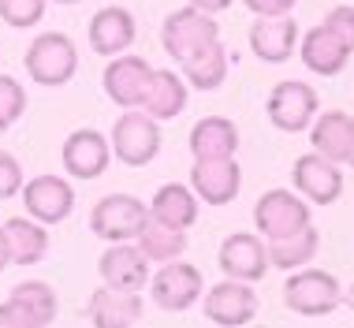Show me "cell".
Segmentation results:
<instances>
[{
  "label": "cell",
  "instance_id": "obj_36",
  "mask_svg": "<svg viewBox=\"0 0 354 328\" xmlns=\"http://www.w3.org/2000/svg\"><path fill=\"white\" fill-rule=\"evenodd\" d=\"M190 4L205 15H216V12H224V8H232V0H190Z\"/></svg>",
  "mask_w": 354,
  "mask_h": 328
},
{
  "label": "cell",
  "instance_id": "obj_22",
  "mask_svg": "<svg viewBox=\"0 0 354 328\" xmlns=\"http://www.w3.org/2000/svg\"><path fill=\"white\" fill-rule=\"evenodd\" d=\"M138 109L149 112L153 120H176L187 109V79L176 71H153Z\"/></svg>",
  "mask_w": 354,
  "mask_h": 328
},
{
  "label": "cell",
  "instance_id": "obj_39",
  "mask_svg": "<svg viewBox=\"0 0 354 328\" xmlns=\"http://www.w3.org/2000/svg\"><path fill=\"white\" fill-rule=\"evenodd\" d=\"M343 298H347V306H351V310H354V284L347 287V295H343Z\"/></svg>",
  "mask_w": 354,
  "mask_h": 328
},
{
  "label": "cell",
  "instance_id": "obj_27",
  "mask_svg": "<svg viewBox=\"0 0 354 328\" xmlns=\"http://www.w3.org/2000/svg\"><path fill=\"white\" fill-rule=\"evenodd\" d=\"M317 246H321L317 228L306 224L302 231H295V235H287V239H272V243H269V262H272L276 268H287V273H295V268H302V265L313 262Z\"/></svg>",
  "mask_w": 354,
  "mask_h": 328
},
{
  "label": "cell",
  "instance_id": "obj_17",
  "mask_svg": "<svg viewBox=\"0 0 354 328\" xmlns=\"http://www.w3.org/2000/svg\"><path fill=\"white\" fill-rule=\"evenodd\" d=\"M295 45H299V26H295L291 15H272V19L257 15V23L250 26V49L265 64L291 60Z\"/></svg>",
  "mask_w": 354,
  "mask_h": 328
},
{
  "label": "cell",
  "instance_id": "obj_15",
  "mask_svg": "<svg viewBox=\"0 0 354 328\" xmlns=\"http://www.w3.org/2000/svg\"><path fill=\"white\" fill-rule=\"evenodd\" d=\"M109 157H112V146L101 131L82 127V131H71L68 142H64V168H68V176H75V179L104 176Z\"/></svg>",
  "mask_w": 354,
  "mask_h": 328
},
{
  "label": "cell",
  "instance_id": "obj_11",
  "mask_svg": "<svg viewBox=\"0 0 354 328\" xmlns=\"http://www.w3.org/2000/svg\"><path fill=\"white\" fill-rule=\"evenodd\" d=\"M291 179L295 190L306 194L313 206H332L343 194V172L336 168V161L321 157V153H306V157L295 161Z\"/></svg>",
  "mask_w": 354,
  "mask_h": 328
},
{
  "label": "cell",
  "instance_id": "obj_23",
  "mask_svg": "<svg viewBox=\"0 0 354 328\" xmlns=\"http://www.w3.org/2000/svg\"><path fill=\"white\" fill-rule=\"evenodd\" d=\"M310 142H313V153L328 161H347L351 153V116L332 109V112H321L317 120L310 123Z\"/></svg>",
  "mask_w": 354,
  "mask_h": 328
},
{
  "label": "cell",
  "instance_id": "obj_26",
  "mask_svg": "<svg viewBox=\"0 0 354 328\" xmlns=\"http://www.w3.org/2000/svg\"><path fill=\"white\" fill-rule=\"evenodd\" d=\"M8 231V246H12V262L15 265H37L49 250V231L41 228V220H26V217H12L4 220Z\"/></svg>",
  "mask_w": 354,
  "mask_h": 328
},
{
  "label": "cell",
  "instance_id": "obj_2",
  "mask_svg": "<svg viewBox=\"0 0 354 328\" xmlns=\"http://www.w3.org/2000/svg\"><path fill=\"white\" fill-rule=\"evenodd\" d=\"M109 146H112V153H116L123 164L142 168V164H149L160 153V127H157V120H153L149 112L127 109L116 120V127H112Z\"/></svg>",
  "mask_w": 354,
  "mask_h": 328
},
{
  "label": "cell",
  "instance_id": "obj_34",
  "mask_svg": "<svg viewBox=\"0 0 354 328\" xmlns=\"http://www.w3.org/2000/svg\"><path fill=\"white\" fill-rule=\"evenodd\" d=\"M0 328H34V317L26 313L15 298H8V302L0 306Z\"/></svg>",
  "mask_w": 354,
  "mask_h": 328
},
{
  "label": "cell",
  "instance_id": "obj_14",
  "mask_svg": "<svg viewBox=\"0 0 354 328\" xmlns=\"http://www.w3.org/2000/svg\"><path fill=\"white\" fill-rule=\"evenodd\" d=\"M149 79H153V67L142 60V56L120 53V56H112L109 67H104V93L116 104H123V109H138Z\"/></svg>",
  "mask_w": 354,
  "mask_h": 328
},
{
  "label": "cell",
  "instance_id": "obj_19",
  "mask_svg": "<svg viewBox=\"0 0 354 328\" xmlns=\"http://www.w3.org/2000/svg\"><path fill=\"white\" fill-rule=\"evenodd\" d=\"M135 42V15L127 8H101L90 19V49L101 56H120Z\"/></svg>",
  "mask_w": 354,
  "mask_h": 328
},
{
  "label": "cell",
  "instance_id": "obj_12",
  "mask_svg": "<svg viewBox=\"0 0 354 328\" xmlns=\"http://www.w3.org/2000/svg\"><path fill=\"white\" fill-rule=\"evenodd\" d=\"M26 206V217L41 220V224H60L68 220L71 206H75V190L68 187V179H56V176H37L30 179L23 190H19Z\"/></svg>",
  "mask_w": 354,
  "mask_h": 328
},
{
  "label": "cell",
  "instance_id": "obj_28",
  "mask_svg": "<svg viewBox=\"0 0 354 328\" xmlns=\"http://www.w3.org/2000/svg\"><path fill=\"white\" fill-rule=\"evenodd\" d=\"M138 246L146 250L149 262H176L179 254H187V231L171 228L149 213L146 228L138 231Z\"/></svg>",
  "mask_w": 354,
  "mask_h": 328
},
{
  "label": "cell",
  "instance_id": "obj_16",
  "mask_svg": "<svg viewBox=\"0 0 354 328\" xmlns=\"http://www.w3.org/2000/svg\"><path fill=\"white\" fill-rule=\"evenodd\" d=\"M239 183H243V172H239L235 157L194 161V168H190V187H194V194L205 206H227V201H235Z\"/></svg>",
  "mask_w": 354,
  "mask_h": 328
},
{
  "label": "cell",
  "instance_id": "obj_4",
  "mask_svg": "<svg viewBox=\"0 0 354 328\" xmlns=\"http://www.w3.org/2000/svg\"><path fill=\"white\" fill-rule=\"evenodd\" d=\"M220 34L216 19L198 12L194 4L179 8V12H171L165 19V26H160V42H165V53L171 56L176 64H183L187 56H194L202 45H209L213 37Z\"/></svg>",
  "mask_w": 354,
  "mask_h": 328
},
{
  "label": "cell",
  "instance_id": "obj_6",
  "mask_svg": "<svg viewBox=\"0 0 354 328\" xmlns=\"http://www.w3.org/2000/svg\"><path fill=\"white\" fill-rule=\"evenodd\" d=\"M317 90L310 82H299V79H287L280 82L276 90L269 93V120L276 131H287V134H299L306 131L313 120H317Z\"/></svg>",
  "mask_w": 354,
  "mask_h": 328
},
{
  "label": "cell",
  "instance_id": "obj_3",
  "mask_svg": "<svg viewBox=\"0 0 354 328\" xmlns=\"http://www.w3.org/2000/svg\"><path fill=\"white\" fill-rule=\"evenodd\" d=\"M75 67H79V53L68 34L49 30L26 49V75L37 86H64L75 75Z\"/></svg>",
  "mask_w": 354,
  "mask_h": 328
},
{
  "label": "cell",
  "instance_id": "obj_9",
  "mask_svg": "<svg viewBox=\"0 0 354 328\" xmlns=\"http://www.w3.org/2000/svg\"><path fill=\"white\" fill-rule=\"evenodd\" d=\"M257 313V295L246 280H232L227 284H216L209 287L205 295V321H213L220 328H243L250 325Z\"/></svg>",
  "mask_w": 354,
  "mask_h": 328
},
{
  "label": "cell",
  "instance_id": "obj_25",
  "mask_svg": "<svg viewBox=\"0 0 354 328\" xmlns=\"http://www.w3.org/2000/svg\"><path fill=\"white\" fill-rule=\"evenodd\" d=\"M179 67H183L187 86H194V90H216L227 79V49L220 45V37H213L194 56H187Z\"/></svg>",
  "mask_w": 354,
  "mask_h": 328
},
{
  "label": "cell",
  "instance_id": "obj_5",
  "mask_svg": "<svg viewBox=\"0 0 354 328\" xmlns=\"http://www.w3.org/2000/svg\"><path fill=\"white\" fill-rule=\"evenodd\" d=\"M146 220H149V209L142 206L138 198L109 194L93 206L90 228H93V235L109 239V243H131V239H138V231L146 228Z\"/></svg>",
  "mask_w": 354,
  "mask_h": 328
},
{
  "label": "cell",
  "instance_id": "obj_21",
  "mask_svg": "<svg viewBox=\"0 0 354 328\" xmlns=\"http://www.w3.org/2000/svg\"><path fill=\"white\" fill-rule=\"evenodd\" d=\"M239 149V127L224 116H205L190 131V153L194 161H224Z\"/></svg>",
  "mask_w": 354,
  "mask_h": 328
},
{
  "label": "cell",
  "instance_id": "obj_38",
  "mask_svg": "<svg viewBox=\"0 0 354 328\" xmlns=\"http://www.w3.org/2000/svg\"><path fill=\"white\" fill-rule=\"evenodd\" d=\"M347 164H354V116H351V153H347Z\"/></svg>",
  "mask_w": 354,
  "mask_h": 328
},
{
  "label": "cell",
  "instance_id": "obj_31",
  "mask_svg": "<svg viewBox=\"0 0 354 328\" xmlns=\"http://www.w3.org/2000/svg\"><path fill=\"white\" fill-rule=\"evenodd\" d=\"M23 109H26L23 86H19L15 79H8V75H0V131L12 127L19 116H23Z\"/></svg>",
  "mask_w": 354,
  "mask_h": 328
},
{
  "label": "cell",
  "instance_id": "obj_20",
  "mask_svg": "<svg viewBox=\"0 0 354 328\" xmlns=\"http://www.w3.org/2000/svg\"><path fill=\"white\" fill-rule=\"evenodd\" d=\"M90 321L97 328H131L142 321V298L138 291H116V287H97L90 295Z\"/></svg>",
  "mask_w": 354,
  "mask_h": 328
},
{
  "label": "cell",
  "instance_id": "obj_24",
  "mask_svg": "<svg viewBox=\"0 0 354 328\" xmlns=\"http://www.w3.org/2000/svg\"><path fill=\"white\" fill-rule=\"evenodd\" d=\"M149 213L157 217V220H165V224H171V228L187 231L198 220V194H194V187H183V183H165V187L153 194Z\"/></svg>",
  "mask_w": 354,
  "mask_h": 328
},
{
  "label": "cell",
  "instance_id": "obj_32",
  "mask_svg": "<svg viewBox=\"0 0 354 328\" xmlns=\"http://www.w3.org/2000/svg\"><path fill=\"white\" fill-rule=\"evenodd\" d=\"M324 26H328L332 34H339V42L354 53V8H351V4L332 8V12L324 15Z\"/></svg>",
  "mask_w": 354,
  "mask_h": 328
},
{
  "label": "cell",
  "instance_id": "obj_30",
  "mask_svg": "<svg viewBox=\"0 0 354 328\" xmlns=\"http://www.w3.org/2000/svg\"><path fill=\"white\" fill-rule=\"evenodd\" d=\"M41 15H45V0H0V19L8 26H19V30L41 23Z\"/></svg>",
  "mask_w": 354,
  "mask_h": 328
},
{
  "label": "cell",
  "instance_id": "obj_13",
  "mask_svg": "<svg viewBox=\"0 0 354 328\" xmlns=\"http://www.w3.org/2000/svg\"><path fill=\"white\" fill-rule=\"evenodd\" d=\"M101 280L116 291H142L149 284V257L142 246H131V243H112L109 250L101 254Z\"/></svg>",
  "mask_w": 354,
  "mask_h": 328
},
{
  "label": "cell",
  "instance_id": "obj_10",
  "mask_svg": "<svg viewBox=\"0 0 354 328\" xmlns=\"http://www.w3.org/2000/svg\"><path fill=\"white\" fill-rule=\"evenodd\" d=\"M269 246L261 243V235H250V231H235V235H227L224 243H220V268H224V276L232 280H246V284H254V280H261L269 273Z\"/></svg>",
  "mask_w": 354,
  "mask_h": 328
},
{
  "label": "cell",
  "instance_id": "obj_33",
  "mask_svg": "<svg viewBox=\"0 0 354 328\" xmlns=\"http://www.w3.org/2000/svg\"><path fill=\"white\" fill-rule=\"evenodd\" d=\"M19 190H23V168L12 153H0V201L15 198Z\"/></svg>",
  "mask_w": 354,
  "mask_h": 328
},
{
  "label": "cell",
  "instance_id": "obj_29",
  "mask_svg": "<svg viewBox=\"0 0 354 328\" xmlns=\"http://www.w3.org/2000/svg\"><path fill=\"white\" fill-rule=\"evenodd\" d=\"M12 298L34 317V328H45V325L56 321V291H53L49 284H41V280H26V284H15Z\"/></svg>",
  "mask_w": 354,
  "mask_h": 328
},
{
  "label": "cell",
  "instance_id": "obj_7",
  "mask_svg": "<svg viewBox=\"0 0 354 328\" xmlns=\"http://www.w3.org/2000/svg\"><path fill=\"white\" fill-rule=\"evenodd\" d=\"M254 224L269 243L272 239H287L310 224V206L299 194H291V190H269L254 206Z\"/></svg>",
  "mask_w": 354,
  "mask_h": 328
},
{
  "label": "cell",
  "instance_id": "obj_8",
  "mask_svg": "<svg viewBox=\"0 0 354 328\" xmlns=\"http://www.w3.org/2000/svg\"><path fill=\"white\" fill-rule=\"evenodd\" d=\"M202 287H205L202 273H198L190 262H179V257L176 262H165V268L149 280L153 302H157L160 310H168V313L190 310V306L202 298Z\"/></svg>",
  "mask_w": 354,
  "mask_h": 328
},
{
  "label": "cell",
  "instance_id": "obj_35",
  "mask_svg": "<svg viewBox=\"0 0 354 328\" xmlns=\"http://www.w3.org/2000/svg\"><path fill=\"white\" fill-rule=\"evenodd\" d=\"M246 8H250L254 15H265V19H272V15H287L295 8V0H243Z\"/></svg>",
  "mask_w": 354,
  "mask_h": 328
},
{
  "label": "cell",
  "instance_id": "obj_1",
  "mask_svg": "<svg viewBox=\"0 0 354 328\" xmlns=\"http://www.w3.org/2000/svg\"><path fill=\"white\" fill-rule=\"evenodd\" d=\"M283 302L302 317H324L343 302V287L324 268H302L283 284Z\"/></svg>",
  "mask_w": 354,
  "mask_h": 328
},
{
  "label": "cell",
  "instance_id": "obj_37",
  "mask_svg": "<svg viewBox=\"0 0 354 328\" xmlns=\"http://www.w3.org/2000/svg\"><path fill=\"white\" fill-rule=\"evenodd\" d=\"M8 265H12V246H8V231L0 228V273H4Z\"/></svg>",
  "mask_w": 354,
  "mask_h": 328
},
{
  "label": "cell",
  "instance_id": "obj_18",
  "mask_svg": "<svg viewBox=\"0 0 354 328\" xmlns=\"http://www.w3.org/2000/svg\"><path fill=\"white\" fill-rule=\"evenodd\" d=\"M299 53H302V64L310 67L313 75H324V79H328V75H339L351 60V49L339 42V34H332L324 23L313 26V30H306Z\"/></svg>",
  "mask_w": 354,
  "mask_h": 328
},
{
  "label": "cell",
  "instance_id": "obj_40",
  "mask_svg": "<svg viewBox=\"0 0 354 328\" xmlns=\"http://www.w3.org/2000/svg\"><path fill=\"white\" fill-rule=\"evenodd\" d=\"M56 4H79V0H56Z\"/></svg>",
  "mask_w": 354,
  "mask_h": 328
}]
</instances>
